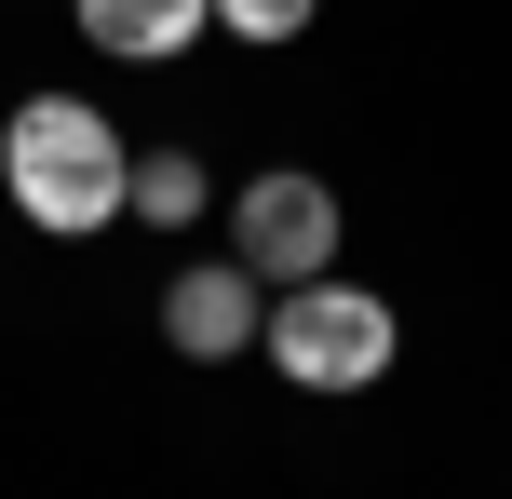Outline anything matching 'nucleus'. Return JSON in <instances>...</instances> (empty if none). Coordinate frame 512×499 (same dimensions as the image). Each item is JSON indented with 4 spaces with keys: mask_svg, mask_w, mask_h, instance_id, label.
I'll return each mask as SVG.
<instances>
[{
    "mask_svg": "<svg viewBox=\"0 0 512 499\" xmlns=\"http://www.w3.org/2000/svg\"><path fill=\"white\" fill-rule=\"evenodd\" d=\"M0 189H14V216L41 243H95L108 216H122V189H135V135L108 122L95 95H14V122H0Z\"/></svg>",
    "mask_w": 512,
    "mask_h": 499,
    "instance_id": "nucleus-1",
    "label": "nucleus"
},
{
    "mask_svg": "<svg viewBox=\"0 0 512 499\" xmlns=\"http://www.w3.org/2000/svg\"><path fill=\"white\" fill-rule=\"evenodd\" d=\"M256 351H270L283 392H378L391 351H405V311H391L378 284H337V270H310V284H270V324H256Z\"/></svg>",
    "mask_w": 512,
    "mask_h": 499,
    "instance_id": "nucleus-2",
    "label": "nucleus"
},
{
    "mask_svg": "<svg viewBox=\"0 0 512 499\" xmlns=\"http://www.w3.org/2000/svg\"><path fill=\"white\" fill-rule=\"evenodd\" d=\"M337 189L324 176H297V162H270V176H243L230 189V257L256 270V284H310V270H337Z\"/></svg>",
    "mask_w": 512,
    "mask_h": 499,
    "instance_id": "nucleus-3",
    "label": "nucleus"
},
{
    "mask_svg": "<svg viewBox=\"0 0 512 499\" xmlns=\"http://www.w3.org/2000/svg\"><path fill=\"white\" fill-rule=\"evenodd\" d=\"M256 324H270V284H256L243 257H189L176 284H162V338H176V365H230V351H256Z\"/></svg>",
    "mask_w": 512,
    "mask_h": 499,
    "instance_id": "nucleus-4",
    "label": "nucleus"
},
{
    "mask_svg": "<svg viewBox=\"0 0 512 499\" xmlns=\"http://www.w3.org/2000/svg\"><path fill=\"white\" fill-rule=\"evenodd\" d=\"M81 14V41L95 54H122V68H162V54H189L216 27V0H68Z\"/></svg>",
    "mask_w": 512,
    "mask_h": 499,
    "instance_id": "nucleus-5",
    "label": "nucleus"
},
{
    "mask_svg": "<svg viewBox=\"0 0 512 499\" xmlns=\"http://www.w3.org/2000/svg\"><path fill=\"white\" fill-rule=\"evenodd\" d=\"M122 216H135V230H189V216H203V162H189V149H135Z\"/></svg>",
    "mask_w": 512,
    "mask_h": 499,
    "instance_id": "nucleus-6",
    "label": "nucleus"
},
{
    "mask_svg": "<svg viewBox=\"0 0 512 499\" xmlns=\"http://www.w3.org/2000/svg\"><path fill=\"white\" fill-rule=\"evenodd\" d=\"M324 0H216V41H297Z\"/></svg>",
    "mask_w": 512,
    "mask_h": 499,
    "instance_id": "nucleus-7",
    "label": "nucleus"
}]
</instances>
